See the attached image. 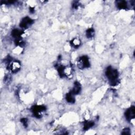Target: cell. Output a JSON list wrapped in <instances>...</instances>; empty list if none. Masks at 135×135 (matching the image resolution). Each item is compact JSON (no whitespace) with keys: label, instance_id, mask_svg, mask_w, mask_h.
<instances>
[{"label":"cell","instance_id":"cell-10","mask_svg":"<svg viewBox=\"0 0 135 135\" xmlns=\"http://www.w3.org/2000/svg\"><path fill=\"white\" fill-rule=\"evenodd\" d=\"M66 99H67V101L70 103H74L75 101V99L74 97V95L72 94L71 92L67 95Z\"/></svg>","mask_w":135,"mask_h":135},{"label":"cell","instance_id":"cell-2","mask_svg":"<svg viewBox=\"0 0 135 135\" xmlns=\"http://www.w3.org/2000/svg\"><path fill=\"white\" fill-rule=\"evenodd\" d=\"M46 108L44 106H35L32 108V111L35 117L40 118L41 117V113L45 111Z\"/></svg>","mask_w":135,"mask_h":135},{"label":"cell","instance_id":"cell-5","mask_svg":"<svg viewBox=\"0 0 135 135\" xmlns=\"http://www.w3.org/2000/svg\"><path fill=\"white\" fill-rule=\"evenodd\" d=\"M9 67L13 73H16L20 70L21 64L18 61H14L10 65Z\"/></svg>","mask_w":135,"mask_h":135},{"label":"cell","instance_id":"cell-3","mask_svg":"<svg viewBox=\"0 0 135 135\" xmlns=\"http://www.w3.org/2000/svg\"><path fill=\"white\" fill-rule=\"evenodd\" d=\"M78 65L79 68H87L90 67V62L89 59L86 56H82L81 57L78 63Z\"/></svg>","mask_w":135,"mask_h":135},{"label":"cell","instance_id":"cell-9","mask_svg":"<svg viewBox=\"0 0 135 135\" xmlns=\"http://www.w3.org/2000/svg\"><path fill=\"white\" fill-rule=\"evenodd\" d=\"M117 6L120 9H126L128 7L127 2L124 1H118L116 2Z\"/></svg>","mask_w":135,"mask_h":135},{"label":"cell","instance_id":"cell-7","mask_svg":"<svg viewBox=\"0 0 135 135\" xmlns=\"http://www.w3.org/2000/svg\"><path fill=\"white\" fill-rule=\"evenodd\" d=\"M24 33V32L23 30H19L17 29H15L13 30L12 32V37L16 39H19L21 38L22 35Z\"/></svg>","mask_w":135,"mask_h":135},{"label":"cell","instance_id":"cell-17","mask_svg":"<svg viewBox=\"0 0 135 135\" xmlns=\"http://www.w3.org/2000/svg\"><path fill=\"white\" fill-rule=\"evenodd\" d=\"M30 11L31 13H33L34 10V8H30Z\"/></svg>","mask_w":135,"mask_h":135},{"label":"cell","instance_id":"cell-12","mask_svg":"<svg viewBox=\"0 0 135 135\" xmlns=\"http://www.w3.org/2000/svg\"><path fill=\"white\" fill-rule=\"evenodd\" d=\"M95 35L94 29H89L86 31V36L88 38H92Z\"/></svg>","mask_w":135,"mask_h":135},{"label":"cell","instance_id":"cell-11","mask_svg":"<svg viewBox=\"0 0 135 135\" xmlns=\"http://www.w3.org/2000/svg\"><path fill=\"white\" fill-rule=\"evenodd\" d=\"M71 44L74 47L78 48L80 46L81 41L78 38H75L72 40L71 41Z\"/></svg>","mask_w":135,"mask_h":135},{"label":"cell","instance_id":"cell-8","mask_svg":"<svg viewBox=\"0 0 135 135\" xmlns=\"http://www.w3.org/2000/svg\"><path fill=\"white\" fill-rule=\"evenodd\" d=\"M81 91V86L78 82H76L75 83V86L71 91V94L74 95L78 94Z\"/></svg>","mask_w":135,"mask_h":135},{"label":"cell","instance_id":"cell-6","mask_svg":"<svg viewBox=\"0 0 135 135\" xmlns=\"http://www.w3.org/2000/svg\"><path fill=\"white\" fill-rule=\"evenodd\" d=\"M125 116L126 117V119L129 121H131L132 119L134 118L135 108L134 106L131 107L126 111L125 113Z\"/></svg>","mask_w":135,"mask_h":135},{"label":"cell","instance_id":"cell-15","mask_svg":"<svg viewBox=\"0 0 135 135\" xmlns=\"http://www.w3.org/2000/svg\"><path fill=\"white\" fill-rule=\"evenodd\" d=\"M122 134H130V130L129 128H124L122 132Z\"/></svg>","mask_w":135,"mask_h":135},{"label":"cell","instance_id":"cell-13","mask_svg":"<svg viewBox=\"0 0 135 135\" xmlns=\"http://www.w3.org/2000/svg\"><path fill=\"white\" fill-rule=\"evenodd\" d=\"M94 125V122L93 121H87L84 123V130H87L92 127Z\"/></svg>","mask_w":135,"mask_h":135},{"label":"cell","instance_id":"cell-16","mask_svg":"<svg viewBox=\"0 0 135 135\" xmlns=\"http://www.w3.org/2000/svg\"><path fill=\"white\" fill-rule=\"evenodd\" d=\"M78 2H75V3H74V4H73V7H74V8H78Z\"/></svg>","mask_w":135,"mask_h":135},{"label":"cell","instance_id":"cell-4","mask_svg":"<svg viewBox=\"0 0 135 135\" xmlns=\"http://www.w3.org/2000/svg\"><path fill=\"white\" fill-rule=\"evenodd\" d=\"M34 23V21L31 19V18L26 16L22 20L20 23V26L23 29H27L30 27L33 23Z\"/></svg>","mask_w":135,"mask_h":135},{"label":"cell","instance_id":"cell-14","mask_svg":"<svg viewBox=\"0 0 135 135\" xmlns=\"http://www.w3.org/2000/svg\"><path fill=\"white\" fill-rule=\"evenodd\" d=\"M21 121L25 127H26L28 126V119L26 118H22L21 119Z\"/></svg>","mask_w":135,"mask_h":135},{"label":"cell","instance_id":"cell-1","mask_svg":"<svg viewBox=\"0 0 135 135\" xmlns=\"http://www.w3.org/2000/svg\"><path fill=\"white\" fill-rule=\"evenodd\" d=\"M106 75L112 86H115L118 83V78L119 74L117 70L113 69L111 67H108L106 71Z\"/></svg>","mask_w":135,"mask_h":135}]
</instances>
